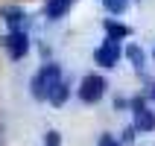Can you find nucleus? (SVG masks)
<instances>
[{"mask_svg":"<svg viewBox=\"0 0 155 146\" xmlns=\"http://www.w3.org/2000/svg\"><path fill=\"white\" fill-rule=\"evenodd\" d=\"M61 67L59 64H41V67L35 70V76H32V82H29V88H32V96L35 99H50V94H53V88L61 82Z\"/></svg>","mask_w":155,"mask_h":146,"instance_id":"f257e3e1","label":"nucleus"},{"mask_svg":"<svg viewBox=\"0 0 155 146\" xmlns=\"http://www.w3.org/2000/svg\"><path fill=\"white\" fill-rule=\"evenodd\" d=\"M103 96H105V79L100 76V73H88V76L79 82V99H82V102L94 105V102H100Z\"/></svg>","mask_w":155,"mask_h":146,"instance_id":"f03ea898","label":"nucleus"},{"mask_svg":"<svg viewBox=\"0 0 155 146\" xmlns=\"http://www.w3.org/2000/svg\"><path fill=\"white\" fill-rule=\"evenodd\" d=\"M120 41H114V38H105L100 47L94 50V61L100 64V67H117V61H120Z\"/></svg>","mask_w":155,"mask_h":146,"instance_id":"7ed1b4c3","label":"nucleus"},{"mask_svg":"<svg viewBox=\"0 0 155 146\" xmlns=\"http://www.w3.org/2000/svg\"><path fill=\"white\" fill-rule=\"evenodd\" d=\"M132 114H135V123H132L135 131H155V111L147 108L143 96H135L132 99Z\"/></svg>","mask_w":155,"mask_h":146,"instance_id":"20e7f679","label":"nucleus"},{"mask_svg":"<svg viewBox=\"0 0 155 146\" xmlns=\"http://www.w3.org/2000/svg\"><path fill=\"white\" fill-rule=\"evenodd\" d=\"M3 47H6L9 59H24L29 53V38H26L24 29H9L6 38H3Z\"/></svg>","mask_w":155,"mask_h":146,"instance_id":"39448f33","label":"nucleus"},{"mask_svg":"<svg viewBox=\"0 0 155 146\" xmlns=\"http://www.w3.org/2000/svg\"><path fill=\"white\" fill-rule=\"evenodd\" d=\"M0 15H3V21H6L9 29H24L26 26V12L21 6H3Z\"/></svg>","mask_w":155,"mask_h":146,"instance_id":"423d86ee","label":"nucleus"},{"mask_svg":"<svg viewBox=\"0 0 155 146\" xmlns=\"http://www.w3.org/2000/svg\"><path fill=\"white\" fill-rule=\"evenodd\" d=\"M76 0H47V6H44V12H47V18L50 21H59V18H64L70 12V6H73Z\"/></svg>","mask_w":155,"mask_h":146,"instance_id":"0eeeda50","label":"nucleus"},{"mask_svg":"<svg viewBox=\"0 0 155 146\" xmlns=\"http://www.w3.org/2000/svg\"><path fill=\"white\" fill-rule=\"evenodd\" d=\"M103 29H105L108 38H114V41H120V38H129V35H132L129 26H126V24H117L114 18H105V21H103Z\"/></svg>","mask_w":155,"mask_h":146,"instance_id":"6e6552de","label":"nucleus"},{"mask_svg":"<svg viewBox=\"0 0 155 146\" xmlns=\"http://www.w3.org/2000/svg\"><path fill=\"white\" fill-rule=\"evenodd\" d=\"M68 96H70V91H68V82L61 79L59 85L53 88V94H50V102L56 105V108H59V105H64V102H68Z\"/></svg>","mask_w":155,"mask_h":146,"instance_id":"1a4fd4ad","label":"nucleus"},{"mask_svg":"<svg viewBox=\"0 0 155 146\" xmlns=\"http://www.w3.org/2000/svg\"><path fill=\"white\" fill-rule=\"evenodd\" d=\"M126 56H129V61L135 64V70H140V73H143V50H140L138 44H129Z\"/></svg>","mask_w":155,"mask_h":146,"instance_id":"9d476101","label":"nucleus"},{"mask_svg":"<svg viewBox=\"0 0 155 146\" xmlns=\"http://www.w3.org/2000/svg\"><path fill=\"white\" fill-rule=\"evenodd\" d=\"M103 6L111 12V15H123L129 9V0H103Z\"/></svg>","mask_w":155,"mask_h":146,"instance_id":"9b49d317","label":"nucleus"},{"mask_svg":"<svg viewBox=\"0 0 155 146\" xmlns=\"http://www.w3.org/2000/svg\"><path fill=\"white\" fill-rule=\"evenodd\" d=\"M44 146H61V135H59V131H47Z\"/></svg>","mask_w":155,"mask_h":146,"instance_id":"f8f14e48","label":"nucleus"},{"mask_svg":"<svg viewBox=\"0 0 155 146\" xmlns=\"http://www.w3.org/2000/svg\"><path fill=\"white\" fill-rule=\"evenodd\" d=\"M97 146H120V140H117V138H111V135H103Z\"/></svg>","mask_w":155,"mask_h":146,"instance_id":"ddd939ff","label":"nucleus"},{"mask_svg":"<svg viewBox=\"0 0 155 146\" xmlns=\"http://www.w3.org/2000/svg\"><path fill=\"white\" fill-rule=\"evenodd\" d=\"M132 140H135V129L129 126V129L123 131V143H132Z\"/></svg>","mask_w":155,"mask_h":146,"instance_id":"4468645a","label":"nucleus"},{"mask_svg":"<svg viewBox=\"0 0 155 146\" xmlns=\"http://www.w3.org/2000/svg\"><path fill=\"white\" fill-rule=\"evenodd\" d=\"M149 99H155V85H152V88H149Z\"/></svg>","mask_w":155,"mask_h":146,"instance_id":"2eb2a0df","label":"nucleus"},{"mask_svg":"<svg viewBox=\"0 0 155 146\" xmlns=\"http://www.w3.org/2000/svg\"><path fill=\"white\" fill-rule=\"evenodd\" d=\"M152 59H155V50H152Z\"/></svg>","mask_w":155,"mask_h":146,"instance_id":"dca6fc26","label":"nucleus"}]
</instances>
